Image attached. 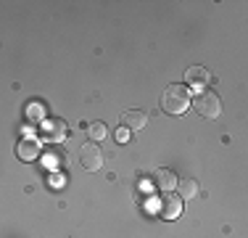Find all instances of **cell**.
Returning a JSON list of instances; mask_svg holds the SVG:
<instances>
[{
    "label": "cell",
    "instance_id": "11",
    "mask_svg": "<svg viewBox=\"0 0 248 238\" xmlns=\"http://www.w3.org/2000/svg\"><path fill=\"white\" fill-rule=\"evenodd\" d=\"M106 133H108V127H106L103 122H93V124H90V138H93V140H103Z\"/></svg>",
    "mask_w": 248,
    "mask_h": 238
},
{
    "label": "cell",
    "instance_id": "4",
    "mask_svg": "<svg viewBox=\"0 0 248 238\" xmlns=\"http://www.w3.org/2000/svg\"><path fill=\"white\" fill-rule=\"evenodd\" d=\"M182 206H185V199H182V196L164 193L161 201H158V214H161L164 220H177L182 214Z\"/></svg>",
    "mask_w": 248,
    "mask_h": 238
},
{
    "label": "cell",
    "instance_id": "8",
    "mask_svg": "<svg viewBox=\"0 0 248 238\" xmlns=\"http://www.w3.org/2000/svg\"><path fill=\"white\" fill-rule=\"evenodd\" d=\"M187 85L193 87H206V82H209V71H206V67H190L185 74Z\"/></svg>",
    "mask_w": 248,
    "mask_h": 238
},
{
    "label": "cell",
    "instance_id": "5",
    "mask_svg": "<svg viewBox=\"0 0 248 238\" xmlns=\"http://www.w3.org/2000/svg\"><path fill=\"white\" fill-rule=\"evenodd\" d=\"M145 124H148V114L140 111V109H129V111L122 114V127L129 130V133H140Z\"/></svg>",
    "mask_w": 248,
    "mask_h": 238
},
{
    "label": "cell",
    "instance_id": "2",
    "mask_svg": "<svg viewBox=\"0 0 248 238\" xmlns=\"http://www.w3.org/2000/svg\"><path fill=\"white\" fill-rule=\"evenodd\" d=\"M193 109H196L201 117H206V119H217L219 111H222V101H219L217 93L203 90V93H198L196 98H193Z\"/></svg>",
    "mask_w": 248,
    "mask_h": 238
},
{
    "label": "cell",
    "instance_id": "3",
    "mask_svg": "<svg viewBox=\"0 0 248 238\" xmlns=\"http://www.w3.org/2000/svg\"><path fill=\"white\" fill-rule=\"evenodd\" d=\"M79 162L85 170H90V172H95L100 170V164H103V151H100V146L98 143H85V146L79 148Z\"/></svg>",
    "mask_w": 248,
    "mask_h": 238
},
{
    "label": "cell",
    "instance_id": "12",
    "mask_svg": "<svg viewBox=\"0 0 248 238\" xmlns=\"http://www.w3.org/2000/svg\"><path fill=\"white\" fill-rule=\"evenodd\" d=\"M116 138H119V140H127V138H129V130H124V127H122V130H119V135H116Z\"/></svg>",
    "mask_w": 248,
    "mask_h": 238
},
{
    "label": "cell",
    "instance_id": "6",
    "mask_svg": "<svg viewBox=\"0 0 248 238\" xmlns=\"http://www.w3.org/2000/svg\"><path fill=\"white\" fill-rule=\"evenodd\" d=\"M177 177H174V172L172 170H167V167H161V170H156L153 172V186H156L158 190H164V193H167V190H172V188H177Z\"/></svg>",
    "mask_w": 248,
    "mask_h": 238
},
{
    "label": "cell",
    "instance_id": "9",
    "mask_svg": "<svg viewBox=\"0 0 248 238\" xmlns=\"http://www.w3.org/2000/svg\"><path fill=\"white\" fill-rule=\"evenodd\" d=\"M177 190H180V196L187 201V199H196L201 188H198V183L193 180V177H182V180L177 183Z\"/></svg>",
    "mask_w": 248,
    "mask_h": 238
},
{
    "label": "cell",
    "instance_id": "10",
    "mask_svg": "<svg viewBox=\"0 0 248 238\" xmlns=\"http://www.w3.org/2000/svg\"><path fill=\"white\" fill-rule=\"evenodd\" d=\"M45 135H48L50 140H61L63 135H66V124H63L61 119H53V122H48V127H45Z\"/></svg>",
    "mask_w": 248,
    "mask_h": 238
},
{
    "label": "cell",
    "instance_id": "7",
    "mask_svg": "<svg viewBox=\"0 0 248 238\" xmlns=\"http://www.w3.org/2000/svg\"><path fill=\"white\" fill-rule=\"evenodd\" d=\"M16 153H19L24 162H34V159L40 156V140H34V138L19 140V146H16Z\"/></svg>",
    "mask_w": 248,
    "mask_h": 238
},
{
    "label": "cell",
    "instance_id": "1",
    "mask_svg": "<svg viewBox=\"0 0 248 238\" xmlns=\"http://www.w3.org/2000/svg\"><path fill=\"white\" fill-rule=\"evenodd\" d=\"M187 106H190V90H187L185 85H167L161 93V109L167 111V114H185Z\"/></svg>",
    "mask_w": 248,
    "mask_h": 238
}]
</instances>
